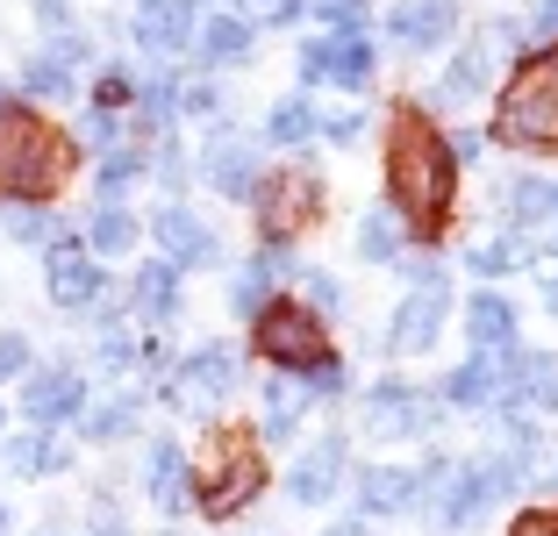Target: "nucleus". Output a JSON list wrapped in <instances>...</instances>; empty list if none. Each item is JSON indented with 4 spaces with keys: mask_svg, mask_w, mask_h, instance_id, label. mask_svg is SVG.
<instances>
[{
    "mask_svg": "<svg viewBox=\"0 0 558 536\" xmlns=\"http://www.w3.org/2000/svg\"><path fill=\"white\" fill-rule=\"evenodd\" d=\"M315 130H323L329 144H359V136H365V114L359 108H351V114H329V122H315Z\"/></svg>",
    "mask_w": 558,
    "mask_h": 536,
    "instance_id": "ea45409f",
    "label": "nucleus"
},
{
    "mask_svg": "<svg viewBox=\"0 0 558 536\" xmlns=\"http://www.w3.org/2000/svg\"><path fill=\"white\" fill-rule=\"evenodd\" d=\"M180 108H194V114H208V108H215V86H186V94H180Z\"/></svg>",
    "mask_w": 558,
    "mask_h": 536,
    "instance_id": "de8ad7c7",
    "label": "nucleus"
},
{
    "mask_svg": "<svg viewBox=\"0 0 558 536\" xmlns=\"http://www.w3.org/2000/svg\"><path fill=\"white\" fill-rule=\"evenodd\" d=\"M201 172H208V186L222 200H251L258 194V150L251 144H208V165H201Z\"/></svg>",
    "mask_w": 558,
    "mask_h": 536,
    "instance_id": "a211bd4d",
    "label": "nucleus"
},
{
    "mask_svg": "<svg viewBox=\"0 0 558 536\" xmlns=\"http://www.w3.org/2000/svg\"><path fill=\"white\" fill-rule=\"evenodd\" d=\"M509 222H558V186L551 179H515L509 186Z\"/></svg>",
    "mask_w": 558,
    "mask_h": 536,
    "instance_id": "cd10ccee",
    "label": "nucleus"
},
{
    "mask_svg": "<svg viewBox=\"0 0 558 536\" xmlns=\"http://www.w3.org/2000/svg\"><path fill=\"white\" fill-rule=\"evenodd\" d=\"M65 165H72V150L58 144L44 122H29L22 108H0V194L44 200L50 186L65 179Z\"/></svg>",
    "mask_w": 558,
    "mask_h": 536,
    "instance_id": "f03ea898",
    "label": "nucleus"
},
{
    "mask_svg": "<svg viewBox=\"0 0 558 536\" xmlns=\"http://www.w3.org/2000/svg\"><path fill=\"white\" fill-rule=\"evenodd\" d=\"M130 244H136V222L122 208H100L94 215V251H100V258H122Z\"/></svg>",
    "mask_w": 558,
    "mask_h": 536,
    "instance_id": "473e14b6",
    "label": "nucleus"
},
{
    "mask_svg": "<svg viewBox=\"0 0 558 536\" xmlns=\"http://www.w3.org/2000/svg\"><path fill=\"white\" fill-rule=\"evenodd\" d=\"M294 8H301V0H251V29H258V22H294Z\"/></svg>",
    "mask_w": 558,
    "mask_h": 536,
    "instance_id": "79ce46f5",
    "label": "nucleus"
},
{
    "mask_svg": "<svg viewBox=\"0 0 558 536\" xmlns=\"http://www.w3.org/2000/svg\"><path fill=\"white\" fill-rule=\"evenodd\" d=\"M308 293H315V301H323V308H337V301H344V287H337V279H329V272H308Z\"/></svg>",
    "mask_w": 558,
    "mask_h": 536,
    "instance_id": "49530a36",
    "label": "nucleus"
},
{
    "mask_svg": "<svg viewBox=\"0 0 558 536\" xmlns=\"http://www.w3.org/2000/svg\"><path fill=\"white\" fill-rule=\"evenodd\" d=\"M172 308H180V265L150 258L144 272H136V315H150V322H165Z\"/></svg>",
    "mask_w": 558,
    "mask_h": 536,
    "instance_id": "393cba45",
    "label": "nucleus"
},
{
    "mask_svg": "<svg viewBox=\"0 0 558 536\" xmlns=\"http://www.w3.org/2000/svg\"><path fill=\"white\" fill-rule=\"evenodd\" d=\"M509 536H558V515H515Z\"/></svg>",
    "mask_w": 558,
    "mask_h": 536,
    "instance_id": "a18cd8bd",
    "label": "nucleus"
},
{
    "mask_svg": "<svg viewBox=\"0 0 558 536\" xmlns=\"http://www.w3.org/2000/svg\"><path fill=\"white\" fill-rule=\"evenodd\" d=\"M194 29V0H144L136 8V44L144 50H180Z\"/></svg>",
    "mask_w": 558,
    "mask_h": 536,
    "instance_id": "aec40b11",
    "label": "nucleus"
},
{
    "mask_svg": "<svg viewBox=\"0 0 558 536\" xmlns=\"http://www.w3.org/2000/svg\"><path fill=\"white\" fill-rule=\"evenodd\" d=\"M194 44H201V58H208V65H230V58H244L251 50V22L244 15H208V22H194Z\"/></svg>",
    "mask_w": 558,
    "mask_h": 536,
    "instance_id": "a878e982",
    "label": "nucleus"
},
{
    "mask_svg": "<svg viewBox=\"0 0 558 536\" xmlns=\"http://www.w3.org/2000/svg\"><path fill=\"white\" fill-rule=\"evenodd\" d=\"M501 144H515V150H558V100H551V86H544L537 65H530L523 80L509 86V100H501Z\"/></svg>",
    "mask_w": 558,
    "mask_h": 536,
    "instance_id": "423d86ee",
    "label": "nucleus"
},
{
    "mask_svg": "<svg viewBox=\"0 0 558 536\" xmlns=\"http://www.w3.org/2000/svg\"><path fill=\"white\" fill-rule=\"evenodd\" d=\"M144 487H150V501H158L165 515H180V508H194V479H186V458H180V443H158V451L144 458Z\"/></svg>",
    "mask_w": 558,
    "mask_h": 536,
    "instance_id": "6ab92c4d",
    "label": "nucleus"
},
{
    "mask_svg": "<svg viewBox=\"0 0 558 536\" xmlns=\"http://www.w3.org/2000/svg\"><path fill=\"white\" fill-rule=\"evenodd\" d=\"M308 393H344V365H337V357H323V365L308 373Z\"/></svg>",
    "mask_w": 558,
    "mask_h": 536,
    "instance_id": "37998d69",
    "label": "nucleus"
},
{
    "mask_svg": "<svg viewBox=\"0 0 558 536\" xmlns=\"http://www.w3.org/2000/svg\"><path fill=\"white\" fill-rule=\"evenodd\" d=\"M537 29H544V36H558V0H537Z\"/></svg>",
    "mask_w": 558,
    "mask_h": 536,
    "instance_id": "09e8293b",
    "label": "nucleus"
},
{
    "mask_svg": "<svg viewBox=\"0 0 558 536\" xmlns=\"http://www.w3.org/2000/svg\"><path fill=\"white\" fill-rule=\"evenodd\" d=\"M444 415L437 393H415V387H379L365 393V429L373 437H429Z\"/></svg>",
    "mask_w": 558,
    "mask_h": 536,
    "instance_id": "0eeeda50",
    "label": "nucleus"
},
{
    "mask_svg": "<svg viewBox=\"0 0 558 536\" xmlns=\"http://www.w3.org/2000/svg\"><path fill=\"white\" fill-rule=\"evenodd\" d=\"M130 179H136V158L130 150H108V165H100V200H116Z\"/></svg>",
    "mask_w": 558,
    "mask_h": 536,
    "instance_id": "4c0bfd02",
    "label": "nucleus"
},
{
    "mask_svg": "<svg viewBox=\"0 0 558 536\" xmlns=\"http://www.w3.org/2000/svg\"><path fill=\"white\" fill-rule=\"evenodd\" d=\"M150 236H158L165 265H215V236H208V229H201L186 208H158Z\"/></svg>",
    "mask_w": 558,
    "mask_h": 536,
    "instance_id": "4468645a",
    "label": "nucleus"
},
{
    "mask_svg": "<svg viewBox=\"0 0 558 536\" xmlns=\"http://www.w3.org/2000/svg\"><path fill=\"white\" fill-rule=\"evenodd\" d=\"M0 222H8V236H22V244H44V236H58V222H50L44 208H29V200H15Z\"/></svg>",
    "mask_w": 558,
    "mask_h": 536,
    "instance_id": "f704fd0d",
    "label": "nucleus"
},
{
    "mask_svg": "<svg viewBox=\"0 0 558 536\" xmlns=\"http://www.w3.org/2000/svg\"><path fill=\"white\" fill-rule=\"evenodd\" d=\"M423 479H415V472H401V465H365L359 472V508L365 515H409L415 501H423Z\"/></svg>",
    "mask_w": 558,
    "mask_h": 536,
    "instance_id": "2eb2a0df",
    "label": "nucleus"
},
{
    "mask_svg": "<svg viewBox=\"0 0 558 536\" xmlns=\"http://www.w3.org/2000/svg\"><path fill=\"white\" fill-rule=\"evenodd\" d=\"M80 144H86V150H116V114L94 108V114L80 122Z\"/></svg>",
    "mask_w": 558,
    "mask_h": 536,
    "instance_id": "58836bf2",
    "label": "nucleus"
},
{
    "mask_svg": "<svg viewBox=\"0 0 558 536\" xmlns=\"http://www.w3.org/2000/svg\"><path fill=\"white\" fill-rule=\"evenodd\" d=\"M265 136H272V144H308V136H315V114L301 108V100H279L272 122H265Z\"/></svg>",
    "mask_w": 558,
    "mask_h": 536,
    "instance_id": "72a5a7b5",
    "label": "nucleus"
},
{
    "mask_svg": "<svg viewBox=\"0 0 558 536\" xmlns=\"http://www.w3.org/2000/svg\"><path fill=\"white\" fill-rule=\"evenodd\" d=\"M444 308H451V293L444 287H415L409 301L395 308V322H387V351H429L437 343V329H444Z\"/></svg>",
    "mask_w": 558,
    "mask_h": 536,
    "instance_id": "1a4fd4ad",
    "label": "nucleus"
},
{
    "mask_svg": "<svg viewBox=\"0 0 558 536\" xmlns=\"http://www.w3.org/2000/svg\"><path fill=\"white\" fill-rule=\"evenodd\" d=\"M22 415H29V423H65V415H80V373H65V365H58V373H36L29 387H22Z\"/></svg>",
    "mask_w": 558,
    "mask_h": 536,
    "instance_id": "f3484780",
    "label": "nucleus"
},
{
    "mask_svg": "<svg viewBox=\"0 0 558 536\" xmlns=\"http://www.w3.org/2000/svg\"><path fill=\"white\" fill-rule=\"evenodd\" d=\"M258 351L272 357V365H287V373H315V365L329 357L323 315L294 308V301H272V308L258 315Z\"/></svg>",
    "mask_w": 558,
    "mask_h": 536,
    "instance_id": "39448f33",
    "label": "nucleus"
},
{
    "mask_svg": "<svg viewBox=\"0 0 558 536\" xmlns=\"http://www.w3.org/2000/svg\"><path fill=\"white\" fill-rule=\"evenodd\" d=\"M308 379H287V373H272V387H265V437L272 443H287L301 429V415H308Z\"/></svg>",
    "mask_w": 558,
    "mask_h": 536,
    "instance_id": "412c9836",
    "label": "nucleus"
},
{
    "mask_svg": "<svg viewBox=\"0 0 558 536\" xmlns=\"http://www.w3.org/2000/svg\"><path fill=\"white\" fill-rule=\"evenodd\" d=\"M0 536H8V508H0Z\"/></svg>",
    "mask_w": 558,
    "mask_h": 536,
    "instance_id": "603ef678",
    "label": "nucleus"
},
{
    "mask_svg": "<svg viewBox=\"0 0 558 536\" xmlns=\"http://www.w3.org/2000/svg\"><path fill=\"white\" fill-rule=\"evenodd\" d=\"M22 365H29V343H22V337H0V379H15Z\"/></svg>",
    "mask_w": 558,
    "mask_h": 536,
    "instance_id": "c03bdc74",
    "label": "nucleus"
},
{
    "mask_svg": "<svg viewBox=\"0 0 558 536\" xmlns=\"http://www.w3.org/2000/svg\"><path fill=\"white\" fill-rule=\"evenodd\" d=\"M537 72H544V86H551V100H558V58H544Z\"/></svg>",
    "mask_w": 558,
    "mask_h": 536,
    "instance_id": "8fccbe9b",
    "label": "nucleus"
},
{
    "mask_svg": "<svg viewBox=\"0 0 558 536\" xmlns=\"http://www.w3.org/2000/svg\"><path fill=\"white\" fill-rule=\"evenodd\" d=\"M323 536H365V529H351V522H344V529H323Z\"/></svg>",
    "mask_w": 558,
    "mask_h": 536,
    "instance_id": "3c124183",
    "label": "nucleus"
},
{
    "mask_svg": "<svg viewBox=\"0 0 558 536\" xmlns=\"http://www.w3.org/2000/svg\"><path fill=\"white\" fill-rule=\"evenodd\" d=\"M515 479H523L515 458H473V465H459L451 479H444V494H437V529H473Z\"/></svg>",
    "mask_w": 558,
    "mask_h": 536,
    "instance_id": "7ed1b4c3",
    "label": "nucleus"
},
{
    "mask_svg": "<svg viewBox=\"0 0 558 536\" xmlns=\"http://www.w3.org/2000/svg\"><path fill=\"white\" fill-rule=\"evenodd\" d=\"M301 80H337V86H373V50L365 36H329V44L301 50Z\"/></svg>",
    "mask_w": 558,
    "mask_h": 536,
    "instance_id": "9d476101",
    "label": "nucleus"
},
{
    "mask_svg": "<svg viewBox=\"0 0 558 536\" xmlns=\"http://www.w3.org/2000/svg\"><path fill=\"white\" fill-rule=\"evenodd\" d=\"M50 301H58V308H94L100 301V258L58 244L50 251Z\"/></svg>",
    "mask_w": 558,
    "mask_h": 536,
    "instance_id": "ddd939ff",
    "label": "nucleus"
},
{
    "mask_svg": "<svg viewBox=\"0 0 558 536\" xmlns=\"http://www.w3.org/2000/svg\"><path fill=\"white\" fill-rule=\"evenodd\" d=\"M451 22H459L451 0H401V8H387V36L401 50H437L451 36Z\"/></svg>",
    "mask_w": 558,
    "mask_h": 536,
    "instance_id": "f8f14e48",
    "label": "nucleus"
},
{
    "mask_svg": "<svg viewBox=\"0 0 558 536\" xmlns=\"http://www.w3.org/2000/svg\"><path fill=\"white\" fill-rule=\"evenodd\" d=\"M230 387H236V351L208 343V351L186 357V373H180V401H186V407H208L215 393H230Z\"/></svg>",
    "mask_w": 558,
    "mask_h": 536,
    "instance_id": "dca6fc26",
    "label": "nucleus"
},
{
    "mask_svg": "<svg viewBox=\"0 0 558 536\" xmlns=\"http://www.w3.org/2000/svg\"><path fill=\"white\" fill-rule=\"evenodd\" d=\"M287 272H294V258H287V244H265V258L251 265L244 279H236V308H244V315H265V308H272V287H279Z\"/></svg>",
    "mask_w": 558,
    "mask_h": 536,
    "instance_id": "5701e85b",
    "label": "nucleus"
},
{
    "mask_svg": "<svg viewBox=\"0 0 558 536\" xmlns=\"http://www.w3.org/2000/svg\"><path fill=\"white\" fill-rule=\"evenodd\" d=\"M359 258H373V265H401V222L387 208H373L359 222Z\"/></svg>",
    "mask_w": 558,
    "mask_h": 536,
    "instance_id": "c85d7f7f",
    "label": "nucleus"
},
{
    "mask_svg": "<svg viewBox=\"0 0 558 536\" xmlns=\"http://www.w3.org/2000/svg\"><path fill=\"white\" fill-rule=\"evenodd\" d=\"M444 393H451V401H465V407H480V401H501V365H494V357L480 351L473 365H459V373L444 379Z\"/></svg>",
    "mask_w": 558,
    "mask_h": 536,
    "instance_id": "bb28decb",
    "label": "nucleus"
},
{
    "mask_svg": "<svg viewBox=\"0 0 558 536\" xmlns=\"http://www.w3.org/2000/svg\"><path fill=\"white\" fill-rule=\"evenodd\" d=\"M8 465H15L22 479H44V472H58L65 458H58V443H50V437H22V443H8Z\"/></svg>",
    "mask_w": 558,
    "mask_h": 536,
    "instance_id": "2f4dec72",
    "label": "nucleus"
},
{
    "mask_svg": "<svg viewBox=\"0 0 558 536\" xmlns=\"http://www.w3.org/2000/svg\"><path fill=\"white\" fill-rule=\"evenodd\" d=\"M344 465H351L344 437H323V443H308V451L294 458V472H287V494H294L301 508L329 501V494H337V479H344Z\"/></svg>",
    "mask_w": 558,
    "mask_h": 536,
    "instance_id": "9b49d317",
    "label": "nucleus"
},
{
    "mask_svg": "<svg viewBox=\"0 0 558 536\" xmlns=\"http://www.w3.org/2000/svg\"><path fill=\"white\" fill-rule=\"evenodd\" d=\"M315 200H323V186H315L308 172H279L272 186H258V222H265V244H287L294 229L315 222Z\"/></svg>",
    "mask_w": 558,
    "mask_h": 536,
    "instance_id": "6e6552de",
    "label": "nucleus"
},
{
    "mask_svg": "<svg viewBox=\"0 0 558 536\" xmlns=\"http://www.w3.org/2000/svg\"><path fill=\"white\" fill-rule=\"evenodd\" d=\"M387 194L409 215L415 229L444 222V200H451V150L423 130V122H401L395 144H387Z\"/></svg>",
    "mask_w": 558,
    "mask_h": 536,
    "instance_id": "f257e3e1",
    "label": "nucleus"
},
{
    "mask_svg": "<svg viewBox=\"0 0 558 536\" xmlns=\"http://www.w3.org/2000/svg\"><path fill=\"white\" fill-rule=\"evenodd\" d=\"M480 86H487V44H465L459 58L444 65V80L429 86V100H437V108H465Z\"/></svg>",
    "mask_w": 558,
    "mask_h": 536,
    "instance_id": "4be33fe9",
    "label": "nucleus"
},
{
    "mask_svg": "<svg viewBox=\"0 0 558 536\" xmlns=\"http://www.w3.org/2000/svg\"><path fill=\"white\" fill-rule=\"evenodd\" d=\"M22 94H44V100H58V94H72V65L65 58H29V65H22Z\"/></svg>",
    "mask_w": 558,
    "mask_h": 536,
    "instance_id": "7c9ffc66",
    "label": "nucleus"
},
{
    "mask_svg": "<svg viewBox=\"0 0 558 536\" xmlns=\"http://www.w3.org/2000/svg\"><path fill=\"white\" fill-rule=\"evenodd\" d=\"M136 415H144V401H130V393H122V401H94V407H86V437L116 443V437H130V429H136Z\"/></svg>",
    "mask_w": 558,
    "mask_h": 536,
    "instance_id": "c756f323",
    "label": "nucleus"
},
{
    "mask_svg": "<svg viewBox=\"0 0 558 536\" xmlns=\"http://www.w3.org/2000/svg\"><path fill=\"white\" fill-rule=\"evenodd\" d=\"M509 265H523V244H515V236H501V244H480L473 251V272H509Z\"/></svg>",
    "mask_w": 558,
    "mask_h": 536,
    "instance_id": "c9c22d12",
    "label": "nucleus"
},
{
    "mask_svg": "<svg viewBox=\"0 0 558 536\" xmlns=\"http://www.w3.org/2000/svg\"><path fill=\"white\" fill-rule=\"evenodd\" d=\"M180 86H186V80H150V86H144V108H150V114H172V108H180Z\"/></svg>",
    "mask_w": 558,
    "mask_h": 536,
    "instance_id": "a19ab883",
    "label": "nucleus"
},
{
    "mask_svg": "<svg viewBox=\"0 0 558 536\" xmlns=\"http://www.w3.org/2000/svg\"><path fill=\"white\" fill-rule=\"evenodd\" d=\"M323 22H337V36H365V0H315Z\"/></svg>",
    "mask_w": 558,
    "mask_h": 536,
    "instance_id": "e433bc0d",
    "label": "nucleus"
},
{
    "mask_svg": "<svg viewBox=\"0 0 558 536\" xmlns=\"http://www.w3.org/2000/svg\"><path fill=\"white\" fill-rule=\"evenodd\" d=\"M258 487H265V465H258V451H251L244 437H230L222 451H215V465L201 472L194 508H201V515H215V522H230V515H244V508L258 501Z\"/></svg>",
    "mask_w": 558,
    "mask_h": 536,
    "instance_id": "20e7f679",
    "label": "nucleus"
},
{
    "mask_svg": "<svg viewBox=\"0 0 558 536\" xmlns=\"http://www.w3.org/2000/svg\"><path fill=\"white\" fill-rule=\"evenodd\" d=\"M465 337H473L480 351H509L515 343V308L501 301V293H480L473 308H465Z\"/></svg>",
    "mask_w": 558,
    "mask_h": 536,
    "instance_id": "b1692460",
    "label": "nucleus"
}]
</instances>
